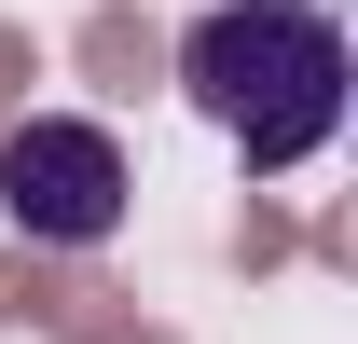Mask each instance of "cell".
Masks as SVG:
<instances>
[{"label": "cell", "instance_id": "obj_2", "mask_svg": "<svg viewBox=\"0 0 358 344\" xmlns=\"http://www.w3.org/2000/svg\"><path fill=\"white\" fill-rule=\"evenodd\" d=\"M0 207H14V234H42V248H96V234L124 220V152H110V124L28 110V124L0 138Z\"/></svg>", "mask_w": 358, "mask_h": 344}, {"label": "cell", "instance_id": "obj_1", "mask_svg": "<svg viewBox=\"0 0 358 344\" xmlns=\"http://www.w3.org/2000/svg\"><path fill=\"white\" fill-rule=\"evenodd\" d=\"M193 110L248 152V179H289L317 138L345 124V28L317 0H221L193 42H179Z\"/></svg>", "mask_w": 358, "mask_h": 344}]
</instances>
